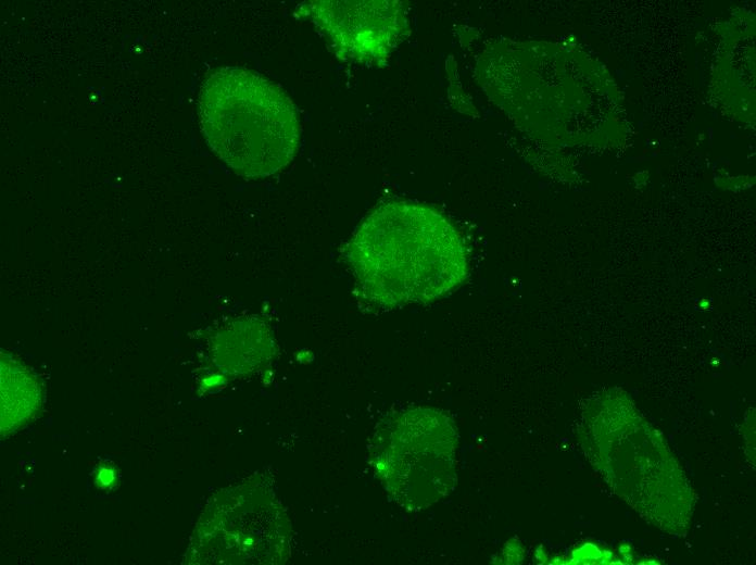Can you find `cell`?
Instances as JSON below:
<instances>
[{
    "label": "cell",
    "mask_w": 756,
    "mask_h": 565,
    "mask_svg": "<svg viewBox=\"0 0 756 565\" xmlns=\"http://www.w3.org/2000/svg\"><path fill=\"white\" fill-rule=\"evenodd\" d=\"M345 260L363 297L382 309L439 300L469 275L454 224L436 208L410 200L374 208L346 243Z\"/></svg>",
    "instance_id": "cell-1"
},
{
    "label": "cell",
    "mask_w": 756,
    "mask_h": 565,
    "mask_svg": "<svg viewBox=\"0 0 756 565\" xmlns=\"http://www.w3.org/2000/svg\"><path fill=\"white\" fill-rule=\"evenodd\" d=\"M198 117L211 151L245 179L269 177L294 159L301 137L287 93L257 72L224 66L201 84Z\"/></svg>",
    "instance_id": "cell-2"
},
{
    "label": "cell",
    "mask_w": 756,
    "mask_h": 565,
    "mask_svg": "<svg viewBox=\"0 0 756 565\" xmlns=\"http://www.w3.org/2000/svg\"><path fill=\"white\" fill-rule=\"evenodd\" d=\"M457 444V429L445 412L407 409L378 424L369 445L370 464L399 505L423 511L454 490Z\"/></svg>",
    "instance_id": "cell-3"
},
{
    "label": "cell",
    "mask_w": 756,
    "mask_h": 565,
    "mask_svg": "<svg viewBox=\"0 0 756 565\" xmlns=\"http://www.w3.org/2000/svg\"><path fill=\"white\" fill-rule=\"evenodd\" d=\"M336 55L365 65H383L410 32L401 1L314 0L303 5Z\"/></svg>",
    "instance_id": "cell-4"
},
{
    "label": "cell",
    "mask_w": 756,
    "mask_h": 565,
    "mask_svg": "<svg viewBox=\"0 0 756 565\" xmlns=\"http://www.w3.org/2000/svg\"><path fill=\"white\" fill-rule=\"evenodd\" d=\"M115 479L114 472L109 467H102L98 474V481L101 486H109Z\"/></svg>",
    "instance_id": "cell-5"
}]
</instances>
